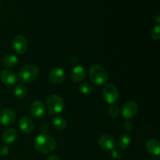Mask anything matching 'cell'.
Returning a JSON list of instances; mask_svg holds the SVG:
<instances>
[{
    "mask_svg": "<svg viewBox=\"0 0 160 160\" xmlns=\"http://www.w3.org/2000/svg\"><path fill=\"white\" fill-rule=\"evenodd\" d=\"M109 114L112 118H116V117H118L119 114H120V108H119L118 105L116 104V103L111 104L109 109Z\"/></svg>",
    "mask_w": 160,
    "mask_h": 160,
    "instance_id": "22",
    "label": "cell"
},
{
    "mask_svg": "<svg viewBox=\"0 0 160 160\" xmlns=\"http://www.w3.org/2000/svg\"><path fill=\"white\" fill-rule=\"evenodd\" d=\"M39 73L38 67L33 64H28L20 69L18 73V78L22 83L28 84L34 81Z\"/></svg>",
    "mask_w": 160,
    "mask_h": 160,
    "instance_id": "3",
    "label": "cell"
},
{
    "mask_svg": "<svg viewBox=\"0 0 160 160\" xmlns=\"http://www.w3.org/2000/svg\"><path fill=\"white\" fill-rule=\"evenodd\" d=\"M86 77V70L83 66L77 65L71 71L70 78L73 82H80Z\"/></svg>",
    "mask_w": 160,
    "mask_h": 160,
    "instance_id": "13",
    "label": "cell"
},
{
    "mask_svg": "<svg viewBox=\"0 0 160 160\" xmlns=\"http://www.w3.org/2000/svg\"><path fill=\"white\" fill-rule=\"evenodd\" d=\"M131 139L127 134H121L117 139V145L120 149H127L131 145Z\"/></svg>",
    "mask_w": 160,
    "mask_h": 160,
    "instance_id": "19",
    "label": "cell"
},
{
    "mask_svg": "<svg viewBox=\"0 0 160 160\" xmlns=\"http://www.w3.org/2000/svg\"><path fill=\"white\" fill-rule=\"evenodd\" d=\"M98 145L105 151H112L116 147V141L109 134H102L98 138Z\"/></svg>",
    "mask_w": 160,
    "mask_h": 160,
    "instance_id": "11",
    "label": "cell"
},
{
    "mask_svg": "<svg viewBox=\"0 0 160 160\" xmlns=\"http://www.w3.org/2000/svg\"><path fill=\"white\" fill-rule=\"evenodd\" d=\"M16 120V113L12 109H5L0 112V124L2 126H10Z\"/></svg>",
    "mask_w": 160,
    "mask_h": 160,
    "instance_id": "9",
    "label": "cell"
},
{
    "mask_svg": "<svg viewBox=\"0 0 160 160\" xmlns=\"http://www.w3.org/2000/svg\"><path fill=\"white\" fill-rule=\"evenodd\" d=\"M102 96L105 101L109 104L115 103L119 98V92L117 87L112 84H106L102 89Z\"/></svg>",
    "mask_w": 160,
    "mask_h": 160,
    "instance_id": "5",
    "label": "cell"
},
{
    "mask_svg": "<svg viewBox=\"0 0 160 160\" xmlns=\"http://www.w3.org/2000/svg\"><path fill=\"white\" fill-rule=\"evenodd\" d=\"M12 48L18 54H23L28 49V40L22 35H17L12 40Z\"/></svg>",
    "mask_w": 160,
    "mask_h": 160,
    "instance_id": "8",
    "label": "cell"
},
{
    "mask_svg": "<svg viewBox=\"0 0 160 160\" xmlns=\"http://www.w3.org/2000/svg\"><path fill=\"white\" fill-rule=\"evenodd\" d=\"M152 38L155 40H159L160 38V27L159 25H156L152 28L151 32Z\"/></svg>",
    "mask_w": 160,
    "mask_h": 160,
    "instance_id": "23",
    "label": "cell"
},
{
    "mask_svg": "<svg viewBox=\"0 0 160 160\" xmlns=\"http://www.w3.org/2000/svg\"><path fill=\"white\" fill-rule=\"evenodd\" d=\"M146 150L152 156H159L160 154V145L159 142L156 139H150L146 142L145 145Z\"/></svg>",
    "mask_w": 160,
    "mask_h": 160,
    "instance_id": "15",
    "label": "cell"
},
{
    "mask_svg": "<svg viewBox=\"0 0 160 160\" xmlns=\"http://www.w3.org/2000/svg\"><path fill=\"white\" fill-rule=\"evenodd\" d=\"M18 62V58L14 54H8L2 59V66L6 68H10V67H15Z\"/></svg>",
    "mask_w": 160,
    "mask_h": 160,
    "instance_id": "17",
    "label": "cell"
},
{
    "mask_svg": "<svg viewBox=\"0 0 160 160\" xmlns=\"http://www.w3.org/2000/svg\"><path fill=\"white\" fill-rule=\"evenodd\" d=\"M0 109H1V104H0Z\"/></svg>",
    "mask_w": 160,
    "mask_h": 160,
    "instance_id": "30",
    "label": "cell"
},
{
    "mask_svg": "<svg viewBox=\"0 0 160 160\" xmlns=\"http://www.w3.org/2000/svg\"><path fill=\"white\" fill-rule=\"evenodd\" d=\"M154 20H155V21H156L157 23H160V16L159 15V14H157V15H156V17H154Z\"/></svg>",
    "mask_w": 160,
    "mask_h": 160,
    "instance_id": "29",
    "label": "cell"
},
{
    "mask_svg": "<svg viewBox=\"0 0 160 160\" xmlns=\"http://www.w3.org/2000/svg\"><path fill=\"white\" fill-rule=\"evenodd\" d=\"M138 107L135 102L128 101L125 103L122 108V115L127 120L134 118L138 113Z\"/></svg>",
    "mask_w": 160,
    "mask_h": 160,
    "instance_id": "6",
    "label": "cell"
},
{
    "mask_svg": "<svg viewBox=\"0 0 160 160\" xmlns=\"http://www.w3.org/2000/svg\"><path fill=\"white\" fill-rule=\"evenodd\" d=\"M19 127L21 131L25 134H31L34 130V122L28 117H22L19 122Z\"/></svg>",
    "mask_w": 160,
    "mask_h": 160,
    "instance_id": "14",
    "label": "cell"
},
{
    "mask_svg": "<svg viewBox=\"0 0 160 160\" xmlns=\"http://www.w3.org/2000/svg\"><path fill=\"white\" fill-rule=\"evenodd\" d=\"M30 112L34 118H42L46 113L45 106L41 101H34L30 107Z\"/></svg>",
    "mask_w": 160,
    "mask_h": 160,
    "instance_id": "10",
    "label": "cell"
},
{
    "mask_svg": "<svg viewBox=\"0 0 160 160\" xmlns=\"http://www.w3.org/2000/svg\"><path fill=\"white\" fill-rule=\"evenodd\" d=\"M46 106L50 113H60L64 109V102L60 96L51 94L46 98Z\"/></svg>",
    "mask_w": 160,
    "mask_h": 160,
    "instance_id": "4",
    "label": "cell"
},
{
    "mask_svg": "<svg viewBox=\"0 0 160 160\" xmlns=\"http://www.w3.org/2000/svg\"><path fill=\"white\" fill-rule=\"evenodd\" d=\"M47 160H61V158L57 155H51L48 156Z\"/></svg>",
    "mask_w": 160,
    "mask_h": 160,
    "instance_id": "28",
    "label": "cell"
},
{
    "mask_svg": "<svg viewBox=\"0 0 160 160\" xmlns=\"http://www.w3.org/2000/svg\"><path fill=\"white\" fill-rule=\"evenodd\" d=\"M123 129L127 132H130V131H132L133 129V123L130 120H127L123 123Z\"/></svg>",
    "mask_w": 160,
    "mask_h": 160,
    "instance_id": "26",
    "label": "cell"
},
{
    "mask_svg": "<svg viewBox=\"0 0 160 160\" xmlns=\"http://www.w3.org/2000/svg\"><path fill=\"white\" fill-rule=\"evenodd\" d=\"M52 125L57 131H63L67 128V120L62 117H56L52 120Z\"/></svg>",
    "mask_w": 160,
    "mask_h": 160,
    "instance_id": "18",
    "label": "cell"
},
{
    "mask_svg": "<svg viewBox=\"0 0 160 160\" xmlns=\"http://www.w3.org/2000/svg\"><path fill=\"white\" fill-rule=\"evenodd\" d=\"M48 126L46 123H42L40 126L39 128V131H40V134H45V133L48 131Z\"/></svg>",
    "mask_w": 160,
    "mask_h": 160,
    "instance_id": "27",
    "label": "cell"
},
{
    "mask_svg": "<svg viewBox=\"0 0 160 160\" xmlns=\"http://www.w3.org/2000/svg\"><path fill=\"white\" fill-rule=\"evenodd\" d=\"M17 138V132L14 128H8L2 134V141L6 145L13 143Z\"/></svg>",
    "mask_w": 160,
    "mask_h": 160,
    "instance_id": "16",
    "label": "cell"
},
{
    "mask_svg": "<svg viewBox=\"0 0 160 160\" xmlns=\"http://www.w3.org/2000/svg\"><path fill=\"white\" fill-rule=\"evenodd\" d=\"M0 78H1L2 82L8 87H12L15 85L16 83L18 81L17 74L12 70H9V69H5L2 70L0 73Z\"/></svg>",
    "mask_w": 160,
    "mask_h": 160,
    "instance_id": "7",
    "label": "cell"
},
{
    "mask_svg": "<svg viewBox=\"0 0 160 160\" xmlns=\"http://www.w3.org/2000/svg\"><path fill=\"white\" fill-rule=\"evenodd\" d=\"M78 90L83 95H89L93 92V86L88 82H83L79 85Z\"/></svg>",
    "mask_w": 160,
    "mask_h": 160,
    "instance_id": "21",
    "label": "cell"
},
{
    "mask_svg": "<svg viewBox=\"0 0 160 160\" xmlns=\"http://www.w3.org/2000/svg\"><path fill=\"white\" fill-rule=\"evenodd\" d=\"M89 76L92 84L95 86H102L108 81L109 74L105 68L99 65H92L89 68Z\"/></svg>",
    "mask_w": 160,
    "mask_h": 160,
    "instance_id": "2",
    "label": "cell"
},
{
    "mask_svg": "<svg viewBox=\"0 0 160 160\" xmlns=\"http://www.w3.org/2000/svg\"><path fill=\"white\" fill-rule=\"evenodd\" d=\"M0 6H1V3H0Z\"/></svg>",
    "mask_w": 160,
    "mask_h": 160,
    "instance_id": "31",
    "label": "cell"
},
{
    "mask_svg": "<svg viewBox=\"0 0 160 160\" xmlns=\"http://www.w3.org/2000/svg\"><path fill=\"white\" fill-rule=\"evenodd\" d=\"M8 153H9V147L6 145H0V156L4 157V156H7Z\"/></svg>",
    "mask_w": 160,
    "mask_h": 160,
    "instance_id": "25",
    "label": "cell"
},
{
    "mask_svg": "<svg viewBox=\"0 0 160 160\" xmlns=\"http://www.w3.org/2000/svg\"><path fill=\"white\" fill-rule=\"evenodd\" d=\"M49 79L52 83L55 84H59L65 80V73L63 70L59 67H55L50 71Z\"/></svg>",
    "mask_w": 160,
    "mask_h": 160,
    "instance_id": "12",
    "label": "cell"
},
{
    "mask_svg": "<svg viewBox=\"0 0 160 160\" xmlns=\"http://www.w3.org/2000/svg\"><path fill=\"white\" fill-rule=\"evenodd\" d=\"M56 141L52 136L47 134H39L34 140L36 150L43 154L51 153L56 148Z\"/></svg>",
    "mask_w": 160,
    "mask_h": 160,
    "instance_id": "1",
    "label": "cell"
},
{
    "mask_svg": "<svg viewBox=\"0 0 160 160\" xmlns=\"http://www.w3.org/2000/svg\"><path fill=\"white\" fill-rule=\"evenodd\" d=\"M27 88L23 84H17L14 88V95L18 99H22L24 98L27 95Z\"/></svg>",
    "mask_w": 160,
    "mask_h": 160,
    "instance_id": "20",
    "label": "cell"
},
{
    "mask_svg": "<svg viewBox=\"0 0 160 160\" xmlns=\"http://www.w3.org/2000/svg\"><path fill=\"white\" fill-rule=\"evenodd\" d=\"M112 156L114 159L120 160L121 159L123 155H122V152L120 151V150L117 149V148H115L112 150Z\"/></svg>",
    "mask_w": 160,
    "mask_h": 160,
    "instance_id": "24",
    "label": "cell"
}]
</instances>
